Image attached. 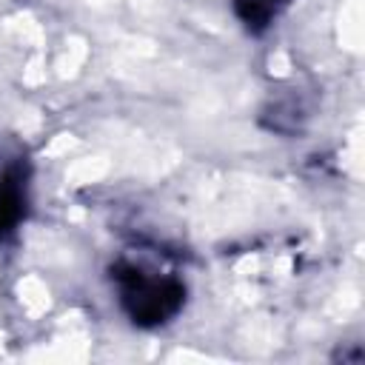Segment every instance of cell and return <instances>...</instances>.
I'll return each instance as SVG.
<instances>
[{"label": "cell", "instance_id": "6da1fadb", "mask_svg": "<svg viewBox=\"0 0 365 365\" xmlns=\"http://www.w3.org/2000/svg\"><path fill=\"white\" fill-rule=\"evenodd\" d=\"M117 297L131 322L143 328H157L168 322L185 302V285L174 274L154 271L134 259H117L111 268Z\"/></svg>", "mask_w": 365, "mask_h": 365}, {"label": "cell", "instance_id": "7a4b0ae2", "mask_svg": "<svg viewBox=\"0 0 365 365\" xmlns=\"http://www.w3.org/2000/svg\"><path fill=\"white\" fill-rule=\"evenodd\" d=\"M26 211V177L20 168H9L0 177V240L17 228Z\"/></svg>", "mask_w": 365, "mask_h": 365}, {"label": "cell", "instance_id": "3957f363", "mask_svg": "<svg viewBox=\"0 0 365 365\" xmlns=\"http://www.w3.org/2000/svg\"><path fill=\"white\" fill-rule=\"evenodd\" d=\"M288 3L291 0H234V14L251 34H262Z\"/></svg>", "mask_w": 365, "mask_h": 365}]
</instances>
